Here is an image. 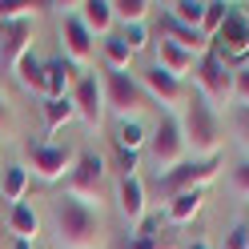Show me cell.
Instances as JSON below:
<instances>
[{"mask_svg": "<svg viewBox=\"0 0 249 249\" xmlns=\"http://www.w3.org/2000/svg\"><path fill=\"white\" fill-rule=\"evenodd\" d=\"M53 233H56V241L60 249H92L101 237V213L85 205V201H76L69 193H60L53 197Z\"/></svg>", "mask_w": 249, "mask_h": 249, "instance_id": "1", "label": "cell"}, {"mask_svg": "<svg viewBox=\"0 0 249 249\" xmlns=\"http://www.w3.org/2000/svg\"><path fill=\"white\" fill-rule=\"evenodd\" d=\"M185 145L193 149V157H217L221 153V121H217V108L201 97V92H193V97H185Z\"/></svg>", "mask_w": 249, "mask_h": 249, "instance_id": "2", "label": "cell"}, {"mask_svg": "<svg viewBox=\"0 0 249 249\" xmlns=\"http://www.w3.org/2000/svg\"><path fill=\"white\" fill-rule=\"evenodd\" d=\"M189 153V145H185V129H181V121L169 113L157 121V129L149 133V157H153V169H157V177H165L169 169H177L181 161H189L185 157Z\"/></svg>", "mask_w": 249, "mask_h": 249, "instance_id": "3", "label": "cell"}, {"mask_svg": "<svg viewBox=\"0 0 249 249\" xmlns=\"http://www.w3.org/2000/svg\"><path fill=\"white\" fill-rule=\"evenodd\" d=\"M81 153H72L69 145H53V141H40V145H28V173L40 177L44 185H56L72 173V165Z\"/></svg>", "mask_w": 249, "mask_h": 249, "instance_id": "4", "label": "cell"}, {"mask_svg": "<svg viewBox=\"0 0 249 249\" xmlns=\"http://www.w3.org/2000/svg\"><path fill=\"white\" fill-rule=\"evenodd\" d=\"M217 169H221V153L217 157H193V161H181L177 169H169L165 177H157V189H165L169 197L177 193H189V189H205V185L217 177Z\"/></svg>", "mask_w": 249, "mask_h": 249, "instance_id": "5", "label": "cell"}, {"mask_svg": "<svg viewBox=\"0 0 249 249\" xmlns=\"http://www.w3.org/2000/svg\"><path fill=\"white\" fill-rule=\"evenodd\" d=\"M209 49L225 60V65H233V60H245L249 56V12L241 4H229L225 12V24H221V33L213 36Z\"/></svg>", "mask_w": 249, "mask_h": 249, "instance_id": "6", "label": "cell"}, {"mask_svg": "<svg viewBox=\"0 0 249 249\" xmlns=\"http://www.w3.org/2000/svg\"><path fill=\"white\" fill-rule=\"evenodd\" d=\"M193 72H197V85H201L197 92H201V97H205L213 108L233 101V69H229L225 60L213 53V49L197 60V69H193Z\"/></svg>", "mask_w": 249, "mask_h": 249, "instance_id": "7", "label": "cell"}, {"mask_svg": "<svg viewBox=\"0 0 249 249\" xmlns=\"http://www.w3.org/2000/svg\"><path fill=\"white\" fill-rule=\"evenodd\" d=\"M105 105L113 108L117 117H137L145 108V89H141V81L137 76H129V72H105Z\"/></svg>", "mask_w": 249, "mask_h": 249, "instance_id": "8", "label": "cell"}, {"mask_svg": "<svg viewBox=\"0 0 249 249\" xmlns=\"http://www.w3.org/2000/svg\"><path fill=\"white\" fill-rule=\"evenodd\" d=\"M101 185H105V161L97 153H81L76 165H72V173L65 177V193L85 201V205H92L101 197Z\"/></svg>", "mask_w": 249, "mask_h": 249, "instance_id": "9", "label": "cell"}, {"mask_svg": "<svg viewBox=\"0 0 249 249\" xmlns=\"http://www.w3.org/2000/svg\"><path fill=\"white\" fill-rule=\"evenodd\" d=\"M72 105H76V117H81L89 129H101L105 121V85L97 72H85L72 89Z\"/></svg>", "mask_w": 249, "mask_h": 249, "instance_id": "10", "label": "cell"}, {"mask_svg": "<svg viewBox=\"0 0 249 249\" xmlns=\"http://www.w3.org/2000/svg\"><path fill=\"white\" fill-rule=\"evenodd\" d=\"M60 40H65V56L72 60L76 69L89 65L92 53H97V44H92L97 36H92L89 28H85V20L76 17V12H72V17H65V24H60Z\"/></svg>", "mask_w": 249, "mask_h": 249, "instance_id": "11", "label": "cell"}, {"mask_svg": "<svg viewBox=\"0 0 249 249\" xmlns=\"http://www.w3.org/2000/svg\"><path fill=\"white\" fill-rule=\"evenodd\" d=\"M76 81H81V69H76L69 56H53V60H44V101L72 97Z\"/></svg>", "mask_w": 249, "mask_h": 249, "instance_id": "12", "label": "cell"}, {"mask_svg": "<svg viewBox=\"0 0 249 249\" xmlns=\"http://www.w3.org/2000/svg\"><path fill=\"white\" fill-rule=\"evenodd\" d=\"M33 49V20H17V24H0V65L8 72L17 69V60Z\"/></svg>", "mask_w": 249, "mask_h": 249, "instance_id": "13", "label": "cell"}, {"mask_svg": "<svg viewBox=\"0 0 249 249\" xmlns=\"http://www.w3.org/2000/svg\"><path fill=\"white\" fill-rule=\"evenodd\" d=\"M141 89H145V97H153V101H161V105H181L185 101V81H177V76H169V72H161L157 65H149L141 76Z\"/></svg>", "mask_w": 249, "mask_h": 249, "instance_id": "14", "label": "cell"}, {"mask_svg": "<svg viewBox=\"0 0 249 249\" xmlns=\"http://www.w3.org/2000/svg\"><path fill=\"white\" fill-rule=\"evenodd\" d=\"M197 60H201V56H193L189 49H181V44L157 36V60H153V65H157L161 72H169V76H177V81H185V76L197 69Z\"/></svg>", "mask_w": 249, "mask_h": 249, "instance_id": "15", "label": "cell"}, {"mask_svg": "<svg viewBox=\"0 0 249 249\" xmlns=\"http://www.w3.org/2000/svg\"><path fill=\"white\" fill-rule=\"evenodd\" d=\"M117 205H121V217L129 225H141L145 213H149V205H145V181L141 177H121L117 181Z\"/></svg>", "mask_w": 249, "mask_h": 249, "instance_id": "16", "label": "cell"}, {"mask_svg": "<svg viewBox=\"0 0 249 249\" xmlns=\"http://www.w3.org/2000/svg\"><path fill=\"white\" fill-rule=\"evenodd\" d=\"M28 185H33V173H28V165L20 161H12L4 165V173H0V201L12 209V205H20V201L28 197Z\"/></svg>", "mask_w": 249, "mask_h": 249, "instance_id": "17", "label": "cell"}, {"mask_svg": "<svg viewBox=\"0 0 249 249\" xmlns=\"http://www.w3.org/2000/svg\"><path fill=\"white\" fill-rule=\"evenodd\" d=\"M201 209H205V189L177 193V197H169V205H165V221L169 225H193Z\"/></svg>", "mask_w": 249, "mask_h": 249, "instance_id": "18", "label": "cell"}, {"mask_svg": "<svg viewBox=\"0 0 249 249\" xmlns=\"http://www.w3.org/2000/svg\"><path fill=\"white\" fill-rule=\"evenodd\" d=\"M8 233H12V241H33L40 237V213L28 205V201H20V205H12L8 209Z\"/></svg>", "mask_w": 249, "mask_h": 249, "instance_id": "19", "label": "cell"}, {"mask_svg": "<svg viewBox=\"0 0 249 249\" xmlns=\"http://www.w3.org/2000/svg\"><path fill=\"white\" fill-rule=\"evenodd\" d=\"M76 17L85 20V28L92 36H108L113 33V24H117V12H113V0H85L81 12Z\"/></svg>", "mask_w": 249, "mask_h": 249, "instance_id": "20", "label": "cell"}, {"mask_svg": "<svg viewBox=\"0 0 249 249\" xmlns=\"http://www.w3.org/2000/svg\"><path fill=\"white\" fill-rule=\"evenodd\" d=\"M161 36H165V40H173V44H181V49H189L193 56H205V53H209V40L201 36L197 28H185V24H177L173 17H169V12L161 17Z\"/></svg>", "mask_w": 249, "mask_h": 249, "instance_id": "21", "label": "cell"}, {"mask_svg": "<svg viewBox=\"0 0 249 249\" xmlns=\"http://www.w3.org/2000/svg\"><path fill=\"white\" fill-rule=\"evenodd\" d=\"M113 141H117V149L141 153V149L149 145V129H145V121H141V117H121V121H117V129H113Z\"/></svg>", "mask_w": 249, "mask_h": 249, "instance_id": "22", "label": "cell"}, {"mask_svg": "<svg viewBox=\"0 0 249 249\" xmlns=\"http://www.w3.org/2000/svg\"><path fill=\"white\" fill-rule=\"evenodd\" d=\"M101 56H105V72H129V65H133L137 53H133L117 33H108V36L101 40Z\"/></svg>", "mask_w": 249, "mask_h": 249, "instance_id": "23", "label": "cell"}, {"mask_svg": "<svg viewBox=\"0 0 249 249\" xmlns=\"http://www.w3.org/2000/svg\"><path fill=\"white\" fill-rule=\"evenodd\" d=\"M12 72H17V81H20L24 92H44V60L33 49L17 60V69H12Z\"/></svg>", "mask_w": 249, "mask_h": 249, "instance_id": "24", "label": "cell"}, {"mask_svg": "<svg viewBox=\"0 0 249 249\" xmlns=\"http://www.w3.org/2000/svg\"><path fill=\"white\" fill-rule=\"evenodd\" d=\"M40 108H44V129H49V133H60L69 121H76V105H72V97H60V101H44Z\"/></svg>", "mask_w": 249, "mask_h": 249, "instance_id": "25", "label": "cell"}, {"mask_svg": "<svg viewBox=\"0 0 249 249\" xmlns=\"http://www.w3.org/2000/svg\"><path fill=\"white\" fill-rule=\"evenodd\" d=\"M165 12H169V17H173L177 24L197 28V33H201V20H205V0H173V4H169Z\"/></svg>", "mask_w": 249, "mask_h": 249, "instance_id": "26", "label": "cell"}, {"mask_svg": "<svg viewBox=\"0 0 249 249\" xmlns=\"http://www.w3.org/2000/svg\"><path fill=\"white\" fill-rule=\"evenodd\" d=\"M153 8H157L153 0H117V4H113V12H117L121 24H145Z\"/></svg>", "mask_w": 249, "mask_h": 249, "instance_id": "27", "label": "cell"}, {"mask_svg": "<svg viewBox=\"0 0 249 249\" xmlns=\"http://www.w3.org/2000/svg\"><path fill=\"white\" fill-rule=\"evenodd\" d=\"M40 8L49 4H33V0H4L0 4V24H17V20H33Z\"/></svg>", "mask_w": 249, "mask_h": 249, "instance_id": "28", "label": "cell"}, {"mask_svg": "<svg viewBox=\"0 0 249 249\" xmlns=\"http://www.w3.org/2000/svg\"><path fill=\"white\" fill-rule=\"evenodd\" d=\"M225 12H229L225 0H205V20H201V36H205L209 44H213V36H217V33H221Z\"/></svg>", "mask_w": 249, "mask_h": 249, "instance_id": "29", "label": "cell"}, {"mask_svg": "<svg viewBox=\"0 0 249 249\" xmlns=\"http://www.w3.org/2000/svg\"><path fill=\"white\" fill-rule=\"evenodd\" d=\"M117 36L129 44L133 53H141L145 44H149V28H145V24H121V33H117Z\"/></svg>", "mask_w": 249, "mask_h": 249, "instance_id": "30", "label": "cell"}, {"mask_svg": "<svg viewBox=\"0 0 249 249\" xmlns=\"http://www.w3.org/2000/svg\"><path fill=\"white\" fill-rule=\"evenodd\" d=\"M229 121H233V137H237V141L249 149V105H233Z\"/></svg>", "mask_w": 249, "mask_h": 249, "instance_id": "31", "label": "cell"}, {"mask_svg": "<svg viewBox=\"0 0 249 249\" xmlns=\"http://www.w3.org/2000/svg\"><path fill=\"white\" fill-rule=\"evenodd\" d=\"M113 161H117V173H121V177H137L141 153H129V149H113Z\"/></svg>", "mask_w": 249, "mask_h": 249, "instance_id": "32", "label": "cell"}, {"mask_svg": "<svg viewBox=\"0 0 249 249\" xmlns=\"http://www.w3.org/2000/svg\"><path fill=\"white\" fill-rule=\"evenodd\" d=\"M121 249H169L165 237H141V233H129V237L121 241Z\"/></svg>", "mask_w": 249, "mask_h": 249, "instance_id": "33", "label": "cell"}, {"mask_svg": "<svg viewBox=\"0 0 249 249\" xmlns=\"http://www.w3.org/2000/svg\"><path fill=\"white\" fill-rule=\"evenodd\" d=\"M233 97H237L241 105H249V65L233 69Z\"/></svg>", "mask_w": 249, "mask_h": 249, "instance_id": "34", "label": "cell"}, {"mask_svg": "<svg viewBox=\"0 0 249 249\" xmlns=\"http://www.w3.org/2000/svg\"><path fill=\"white\" fill-rule=\"evenodd\" d=\"M233 193L237 197H249V161H241L233 169Z\"/></svg>", "mask_w": 249, "mask_h": 249, "instance_id": "35", "label": "cell"}, {"mask_svg": "<svg viewBox=\"0 0 249 249\" xmlns=\"http://www.w3.org/2000/svg\"><path fill=\"white\" fill-rule=\"evenodd\" d=\"M221 249H249V237H245V225H233L225 233V245Z\"/></svg>", "mask_w": 249, "mask_h": 249, "instance_id": "36", "label": "cell"}, {"mask_svg": "<svg viewBox=\"0 0 249 249\" xmlns=\"http://www.w3.org/2000/svg\"><path fill=\"white\" fill-rule=\"evenodd\" d=\"M8 124H12V113H8V101H4V97H0V133H4V129H8Z\"/></svg>", "mask_w": 249, "mask_h": 249, "instance_id": "37", "label": "cell"}, {"mask_svg": "<svg viewBox=\"0 0 249 249\" xmlns=\"http://www.w3.org/2000/svg\"><path fill=\"white\" fill-rule=\"evenodd\" d=\"M8 249H33V241H8Z\"/></svg>", "mask_w": 249, "mask_h": 249, "instance_id": "38", "label": "cell"}, {"mask_svg": "<svg viewBox=\"0 0 249 249\" xmlns=\"http://www.w3.org/2000/svg\"><path fill=\"white\" fill-rule=\"evenodd\" d=\"M185 249H209L205 241H189V245H185Z\"/></svg>", "mask_w": 249, "mask_h": 249, "instance_id": "39", "label": "cell"}, {"mask_svg": "<svg viewBox=\"0 0 249 249\" xmlns=\"http://www.w3.org/2000/svg\"><path fill=\"white\" fill-rule=\"evenodd\" d=\"M0 249H8V233H0Z\"/></svg>", "mask_w": 249, "mask_h": 249, "instance_id": "40", "label": "cell"}, {"mask_svg": "<svg viewBox=\"0 0 249 249\" xmlns=\"http://www.w3.org/2000/svg\"><path fill=\"white\" fill-rule=\"evenodd\" d=\"M245 237H249V221H245Z\"/></svg>", "mask_w": 249, "mask_h": 249, "instance_id": "41", "label": "cell"}, {"mask_svg": "<svg viewBox=\"0 0 249 249\" xmlns=\"http://www.w3.org/2000/svg\"><path fill=\"white\" fill-rule=\"evenodd\" d=\"M0 173H4V165H0Z\"/></svg>", "mask_w": 249, "mask_h": 249, "instance_id": "42", "label": "cell"}]
</instances>
